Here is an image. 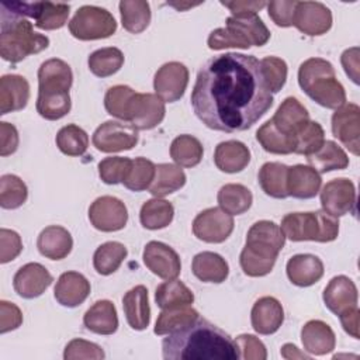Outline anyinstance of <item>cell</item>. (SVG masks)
I'll return each mask as SVG.
<instances>
[{"label": "cell", "mask_w": 360, "mask_h": 360, "mask_svg": "<svg viewBox=\"0 0 360 360\" xmlns=\"http://www.w3.org/2000/svg\"><path fill=\"white\" fill-rule=\"evenodd\" d=\"M190 100L205 127L228 134L249 129L273 105L260 60L236 52L214 56L202 65Z\"/></svg>", "instance_id": "6da1fadb"}, {"label": "cell", "mask_w": 360, "mask_h": 360, "mask_svg": "<svg viewBox=\"0 0 360 360\" xmlns=\"http://www.w3.org/2000/svg\"><path fill=\"white\" fill-rule=\"evenodd\" d=\"M166 360H236V342L212 322L198 318L194 323L167 335L162 342Z\"/></svg>", "instance_id": "7a4b0ae2"}, {"label": "cell", "mask_w": 360, "mask_h": 360, "mask_svg": "<svg viewBox=\"0 0 360 360\" xmlns=\"http://www.w3.org/2000/svg\"><path fill=\"white\" fill-rule=\"evenodd\" d=\"M48 45L49 38L35 32L28 18L1 7L0 56L4 60L18 63L28 55L46 49Z\"/></svg>", "instance_id": "3957f363"}, {"label": "cell", "mask_w": 360, "mask_h": 360, "mask_svg": "<svg viewBox=\"0 0 360 360\" xmlns=\"http://www.w3.org/2000/svg\"><path fill=\"white\" fill-rule=\"evenodd\" d=\"M298 84L316 104L336 110L346 103V91L336 79L335 68L322 58H309L300 65Z\"/></svg>", "instance_id": "277c9868"}, {"label": "cell", "mask_w": 360, "mask_h": 360, "mask_svg": "<svg viewBox=\"0 0 360 360\" xmlns=\"http://www.w3.org/2000/svg\"><path fill=\"white\" fill-rule=\"evenodd\" d=\"M281 231L292 242H332L339 235L338 218L325 211L291 212L281 219Z\"/></svg>", "instance_id": "5b68a950"}, {"label": "cell", "mask_w": 360, "mask_h": 360, "mask_svg": "<svg viewBox=\"0 0 360 360\" xmlns=\"http://www.w3.org/2000/svg\"><path fill=\"white\" fill-rule=\"evenodd\" d=\"M69 31L80 41L103 39L117 31V21L105 8L82 6L69 21Z\"/></svg>", "instance_id": "8992f818"}, {"label": "cell", "mask_w": 360, "mask_h": 360, "mask_svg": "<svg viewBox=\"0 0 360 360\" xmlns=\"http://www.w3.org/2000/svg\"><path fill=\"white\" fill-rule=\"evenodd\" d=\"M0 6L25 18H34V25L45 31L62 28L70 13L69 4L52 1H3Z\"/></svg>", "instance_id": "52a82bcc"}, {"label": "cell", "mask_w": 360, "mask_h": 360, "mask_svg": "<svg viewBox=\"0 0 360 360\" xmlns=\"http://www.w3.org/2000/svg\"><path fill=\"white\" fill-rule=\"evenodd\" d=\"M138 129L132 125L118 121H105L97 127L91 142L97 150L114 153L132 149L138 143Z\"/></svg>", "instance_id": "ba28073f"}, {"label": "cell", "mask_w": 360, "mask_h": 360, "mask_svg": "<svg viewBox=\"0 0 360 360\" xmlns=\"http://www.w3.org/2000/svg\"><path fill=\"white\" fill-rule=\"evenodd\" d=\"M235 222L231 214L219 207H211L201 211L193 221V233L197 239L207 243H222L226 240Z\"/></svg>", "instance_id": "9c48e42d"}, {"label": "cell", "mask_w": 360, "mask_h": 360, "mask_svg": "<svg viewBox=\"0 0 360 360\" xmlns=\"http://www.w3.org/2000/svg\"><path fill=\"white\" fill-rule=\"evenodd\" d=\"M165 101L153 93H135L127 112V121L135 129L156 128L165 118Z\"/></svg>", "instance_id": "30bf717a"}, {"label": "cell", "mask_w": 360, "mask_h": 360, "mask_svg": "<svg viewBox=\"0 0 360 360\" xmlns=\"http://www.w3.org/2000/svg\"><path fill=\"white\" fill-rule=\"evenodd\" d=\"M90 224L101 232L121 231L128 221L125 204L112 195H101L89 207Z\"/></svg>", "instance_id": "8fae6325"}, {"label": "cell", "mask_w": 360, "mask_h": 360, "mask_svg": "<svg viewBox=\"0 0 360 360\" xmlns=\"http://www.w3.org/2000/svg\"><path fill=\"white\" fill-rule=\"evenodd\" d=\"M321 205L322 211L335 218L353 212L356 207V187L353 181L346 177L328 181L321 190Z\"/></svg>", "instance_id": "7c38bea8"}, {"label": "cell", "mask_w": 360, "mask_h": 360, "mask_svg": "<svg viewBox=\"0 0 360 360\" xmlns=\"http://www.w3.org/2000/svg\"><path fill=\"white\" fill-rule=\"evenodd\" d=\"M188 84V69L180 62H167L162 65L153 77L155 94L165 103L180 100Z\"/></svg>", "instance_id": "4fadbf2b"}, {"label": "cell", "mask_w": 360, "mask_h": 360, "mask_svg": "<svg viewBox=\"0 0 360 360\" xmlns=\"http://www.w3.org/2000/svg\"><path fill=\"white\" fill-rule=\"evenodd\" d=\"M332 134L353 155L360 153V107L345 103L332 115Z\"/></svg>", "instance_id": "5bb4252c"}, {"label": "cell", "mask_w": 360, "mask_h": 360, "mask_svg": "<svg viewBox=\"0 0 360 360\" xmlns=\"http://www.w3.org/2000/svg\"><path fill=\"white\" fill-rule=\"evenodd\" d=\"M280 249L256 239H246L240 252L239 263L245 274L250 277H263L269 274L277 260Z\"/></svg>", "instance_id": "9a60e30c"}, {"label": "cell", "mask_w": 360, "mask_h": 360, "mask_svg": "<svg viewBox=\"0 0 360 360\" xmlns=\"http://www.w3.org/2000/svg\"><path fill=\"white\" fill-rule=\"evenodd\" d=\"M292 25L308 37L323 35L332 27V13L319 1H297Z\"/></svg>", "instance_id": "2e32d148"}, {"label": "cell", "mask_w": 360, "mask_h": 360, "mask_svg": "<svg viewBox=\"0 0 360 360\" xmlns=\"http://www.w3.org/2000/svg\"><path fill=\"white\" fill-rule=\"evenodd\" d=\"M142 259L145 266L163 280L177 278L181 271V263L177 252L159 240H150L145 245Z\"/></svg>", "instance_id": "e0dca14e"}, {"label": "cell", "mask_w": 360, "mask_h": 360, "mask_svg": "<svg viewBox=\"0 0 360 360\" xmlns=\"http://www.w3.org/2000/svg\"><path fill=\"white\" fill-rule=\"evenodd\" d=\"M52 281V274L42 264L27 263L14 274L13 287L20 297L31 300L42 295Z\"/></svg>", "instance_id": "ac0fdd59"}, {"label": "cell", "mask_w": 360, "mask_h": 360, "mask_svg": "<svg viewBox=\"0 0 360 360\" xmlns=\"http://www.w3.org/2000/svg\"><path fill=\"white\" fill-rule=\"evenodd\" d=\"M284 321V309L280 301L274 297L259 298L252 308L250 322L255 332L259 335H271L277 332Z\"/></svg>", "instance_id": "d6986e66"}, {"label": "cell", "mask_w": 360, "mask_h": 360, "mask_svg": "<svg viewBox=\"0 0 360 360\" xmlns=\"http://www.w3.org/2000/svg\"><path fill=\"white\" fill-rule=\"evenodd\" d=\"M90 294L89 280L77 271H65L59 276L53 288L55 300L68 308H75L86 301Z\"/></svg>", "instance_id": "ffe728a7"}, {"label": "cell", "mask_w": 360, "mask_h": 360, "mask_svg": "<svg viewBox=\"0 0 360 360\" xmlns=\"http://www.w3.org/2000/svg\"><path fill=\"white\" fill-rule=\"evenodd\" d=\"M323 302L335 315L357 305V287L347 276H335L323 290Z\"/></svg>", "instance_id": "44dd1931"}, {"label": "cell", "mask_w": 360, "mask_h": 360, "mask_svg": "<svg viewBox=\"0 0 360 360\" xmlns=\"http://www.w3.org/2000/svg\"><path fill=\"white\" fill-rule=\"evenodd\" d=\"M73 83L70 66L62 59H48L38 69V91L66 93Z\"/></svg>", "instance_id": "7402d4cb"}, {"label": "cell", "mask_w": 360, "mask_h": 360, "mask_svg": "<svg viewBox=\"0 0 360 360\" xmlns=\"http://www.w3.org/2000/svg\"><path fill=\"white\" fill-rule=\"evenodd\" d=\"M322 186L321 174L311 166L294 165L288 167L287 173V193L288 197L309 200L314 198Z\"/></svg>", "instance_id": "603a6c76"}, {"label": "cell", "mask_w": 360, "mask_h": 360, "mask_svg": "<svg viewBox=\"0 0 360 360\" xmlns=\"http://www.w3.org/2000/svg\"><path fill=\"white\" fill-rule=\"evenodd\" d=\"M288 280L297 287H309L319 281L323 276L322 260L311 253H300L292 256L285 266Z\"/></svg>", "instance_id": "cb8c5ba5"}, {"label": "cell", "mask_w": 360, "mask_h": 360, "mask_svg": "<svg viewBox=\"0 0 360 360\" xmlns=\"http://www.w3.org/2000/svg\"><path fill=\"white\" fill-rule=\"evenodd\" d=\"M30 100V83L20 75H4L0 79V114L25 108Z\"/></svg>", "instance_id": "d4e9b609"}, {"label": "cell", "mask_w": 360, "mask_h": 360, "mask_svg": "<svg viewBox=\"0 0 360 360\" xmlns=\"http://www.w3.org/2000/svg\"><path fill=\"white\" fill-rule=\"evenodd\" d=\"M301 342L304 350L309 354L323 356L336 346V338L332 328L319 319L308 321L301 329Z\"/></svg>", "instance_id": "484cf974"}, {"label": "cell", "mask_w": 360, "mask_h": 360, "mask_svg": "<svg viewBox=\"0 0 360 360\" xmlns=\"http://www.w3.org/2000/svg\"><path fill=\"white\" fill-rule=\"evenodd\" d=\"M122 309L128 325L135 330H143L150 322V307L145 285H135L122 297Z\"/></svg>", "instance_id": "4316f807"}, {"label": "cell", "mask_w": 360, "mask_h": 360, "mask_svg": "<svg viewBox=\"0 0 360 360\" xmlns=\"http://www.w3.org/2000/svg\"><path fill=\"white\" fill-rule=\"evenodd\" d=\"M37 248L46 259L62 260L70 253L73 239L66 228L60 225H51L42 229L38 235Z\"/></svg>", "instance_id": "83f0119b"}, {"label": "cell", "mask_w": 360, "mask_h": 360, "mask_svg": "<svg viewBox=\"0 0 360 360\" xmlns=\"http://www.w3.org/2000/svg\"><path fill=\"white\" fill-rule=\"evenodd\" d=\"M270 120L280 132L295 138L297 132L309 121V112L295 97H287Z\"/></svg>", "instance_id": "f1b7e54d"}, {"label": "cell", "mask_w": 360, "mask_h": 360, "mask_svg": "<svg viewBox=\"0 0 360 360\" xmlns=\"http://www.w3.org/2000/svg\"><path fill=\"white\" fill-rule=\"evenodd\" d=\"M215 166L225 173H239L250 162V150L240 141H225L217 145L214 152Z\"/></svg>", "instance_id": "f546056e"}, {"label": "cell", "mask_w": 360, "mask_h": 360, "mask_svg": "<svg viewBox=\"0 0 360 360\" xmlns=\"http://www.w3.org/2000/svg\"><path fill=\"white\" fill-rule=\"evenodd\" d=\"M84 326L97 335H112L118 329L115 305L108 300L96 301L83 316Z\"/></svg>", "instance_id": "4dcf8cb0"}, {"label": "cell", "mask_w": 360, "mask_h": 360, "mask_svg": "<svg viewBox=\"0 0 360 360\" xmlns=\"http://www.w3.org/2000/svg\"><path fill=\"white\" fill-rule=\"evenodd\" d=\"M193 274L202 283L219 284L226 280L229 274V266L226 260L214 252L197 253L191 263Z\"/></svg>", "instance_id": "1f68e13d"}, {"label": "cell", "mask_w": 360, "mask_h": 360, "mask_svg": "<svg viewBox=\"0 0 360 360\" xmlns=\"http://www.w3.org/2000/svg\"><path fill=\"white\" fill-rule=\"evenodd\" d=\"M207 44H208V48L212 51H221V49H226V48L248 49V48L253 46L248 34L235 21V18L232 15L226 18L225 27L211 31V34L208 35Z\"/></svg>", "instance_id": "d6a6232c"}, {"label": "cell", "mask_w": 360, "mask_h": 360, "mask_svg": "<svg viewBox=\"0 0 360 360\" xmlns=\"http://www.w3.org/2000/svg\"><path fill=\"white\" fill-rule=\"evenodd\" d=\"M186 173L183 169H180V166L172 163H160L156 165L155 177L148 190L153 197L160 198L180 190L186 184Z\"/></svg>", "instance_id": "836d02e7"}, {"label": "cell", "mask_w": 360, "mask_h": 360, "mask_svg": "<svg viewBox=\"0 0 360 360\" xmlns=\"http://www.w3.org/2000/svg\"><path fill=\"white\" fill-rule=\"evenodd\" d=\"M307 160L319 174L332 170H343L349 166L347 153L333 141H325L316 152L307 156Z\"/></svg>", "instance_id": "e575fe53"}, {"label": "cell", "mask_w": 360, "mask_h": 360, "mask_svg": "<svg viewBox=\"0 0 360 360\" xmlns=\"http://www.w3.org/2000/svg\"><path fill=\"white\" fill-rule=\"evenodd\" d=\"M155 301L160 309H174L191 305L194 302V294L183 281L173 278L158 285Z\"/></svg>", "instance_id": "d590c367"}, {"label": "cell", "mask_w": 360, "mask_h": 360, "mask_svg": "<svg viewBox=\"0 0 360 360\" xmlns=\"http://www.w3.org/2000/svg\"><path fill=\"white\" fill-rule=\"evenodd\" d=\"M288 166L280 162H267L259 170V184L262 190L273 198H287Z\"/></svg>", "instance_id": "8d00e7d4"}, {"label": "cell", "mask_w": 360, "mask_h": 360, "mask_svg": "<svg viewBox=\"0 0 360 360\" xmlns=\"http://www.w3.org/2000/svg\"><path fill=\"white\" fill-rule=\"evenodd\" d=\"M217 201L219 208H222L225 212L231 215H240L250 208L253 195L243 184L229 183L219 188Z\"/></svg>", "instance_id": "74e56055"}, {"label": "cell", "mask_w": 360, "mask_h": 360, "mask_svg": "<svg viewBox=\"0 0 360 360\" xmlns=\"http://www.w3.org/2000/svg\"><path fill=\"white\" fill-rule=\"evenodd\" d=\"M198 318H200V314L190 305L174 308V309H162V312L156 319L153 332L158 336L170 335L194 323Z\"/></svg>", "instance_id": "f35d334b"}, {"label": "cell", "mask_w": 360, "mask_h": 360, "mask_svg": "<svg viewBox=\"0 0 360 360\" xmlns=\"http://www.w3.org/2000/svg\"><path fill=\"white\" fill-rule=\"evenodd\" d=\"M174 215V208L172 202L163 198H150L145 201L139 211V221L143 228L156 231L166 228Z\"/></svg>", "instance_id": "ab89813d"}, {"label": "cell", "mask_w": 360, "mask_h": 360, "mask_svg": "<svg viewBox=\"0 0 360 360\" xmlns=\"http://www.w3.org/2000/svg\"><path fill=\"white\" fill-rule=\"evenodd\" d=\"M122 27L131 34L145 31L150 22V6L145 0H122L118 4Z\"/></svg>", "instance_id": "60d3db41"}, {"label": "cell", "mask_w": 360, "mask_h": 360, "mask_svg": "<svg viewBox=\"0 0 360 360\" xmlns=\"http://www.w3.org/2000/svg\"><path fill=\"white\" fill-rule=\"evenodd\" d=\"M204 155L201 142L193 135H179L170 145V158L180 167L197 166Z\"/></svg>", "instance_id": "b9f144b4"}, {"label": "cell", "mask_w": 360, "mask_h": 360, "mask_svg": "<svg viewBox=\"0 0 360 360\" xmlns=\"http://www.w3.org/2000/svg\"><path fill=\"white\" fill-rule=\"evenodd\" d=\"M128 250L121 242L110 240L100 245L93 255V266L101 276H110L118 270Z\"/></svg>", "instance_id": "7bdbcfd3"}, {"label": "cell", "mask_w": 360, "mask_h": 360, "mask_svg": "<svg viewBox=\"0 0 360 360\" xmlns=\"http://www.w3.org/2000/svg\"><path fill=\"white\" fill-rule=\"evenodd\" d=\"M256 139L262 145V148L274 155H288L294 153L295 149V138L288 136L280 132L271 120L266 121L256 132Z\"/></svg>", "instance_id": "ee69618b"}, {"label": "cell", "mask_w": 360, "mask_h": 360, "mask_svg": "<svg viewBox=\"0 0 360 360\" xmlns=\"http://www.w3.org/2000/svg\"><path fill=\"white\" fill-rule=\"evenodd\" d=\"M90 72L97 77H108L124 65V53L115 46H107L90 53L87 60Z\"/></svg>", "instance_id": "f6af8a7d"}, {"label": "cell", "mask_w": 360, "mask_h": 360, "mask_svg": "<svg viewBox=\"0 0 360 360\" xmlns=\"http://www.w3.org/2000/svg\"><path fill=\"white\" fill-rule=\"evenodd\" d=\"M72 108L70 94L56 91H38L37 111L38 114L49 121L63 118Z\"/></svg>", "instance_id": "bcb514c9"}, {"label": "cell", "mask_w": 360, "mask_h": 360, "mask_svg": "<svg viewBox=\"0 0 360 360\" xmlns=\"http://www.w3.org/2000/svg\"><path fill=\"white\" fill-rule=\"evenodd\" d=\"M55 142L63 155L82 156L87 150L89 135L83 128L75 124H68L58 131Z\"/></svg>", "instance_id": "7dc6e473"}, {"label": "cell", "mask_w": 360, "mask_h": 360, "mask_svg": "<svg viewBox=\"0 0 360 360\" xmlns=\"http://www.w3.org/2000/svg\"><path fill=\"white\" fill-rule=\"evenodd\" d=\"M28 197L25 183L15 174H4L0 179V205L4 210L21 207Z\"/></svg>", "instance_id": "c3c4849f"}, {"label": "cell", "mask_w": 360, "mask_h": 360, "mask_svg": "<svg viewBox=\"0 0 360 360\" xmlns=\"http://www.w3.org/2000/svg\"><path fill=\"white\" fill-rule=\"evenodd\" d=\"M155 169L156 165L146 159V158H135L132 159L131 169L128 172V176L122 181V184L132 191H143L149 188L152 184V180L155 177Z\"/></svg>", "instance_id": "681fc988"}, {"label": "cell", "mask_w": 360, "mask_h": 360, "mask_svg": "<svg viewBox=\"0 0 360 360\" xmlns=\"http://www.w3.org/2000/svg\"><path fill=\"white\" fill-rule=\"evenodd\" d=\"M136 91L134 89L125 84H117L110 87L104 96L105 111L121 121H127L128 107Z\"/></svg>", "instance_id": "f907efd6"}, {"label": "cell", "mask_w": 360, "mask_h": 360, "mask_svg": "<svg viewBox=\"0 0 360 360\" xmlns=\"http://www.w3.org/2000/svg\"><path fill=\"white\" fill-rule=\"evenodd\" d=\"M325 142V132L319 122L308 121L295 135L294 153L309 156L316 152Z\"/></svg>", "instance_id": "816d5d0a"}, {"label": "cell", "mask_w": 360, "mask_h": 360, "mask_svg": "<svg viewBox=\"0 0 360 360\" xmlns=\"http://www.w3.org/2000/svg\"><path fill=\"white\" fill-rule=\"evenodd\" d=\"M260 70L264 84L270 93H278L284 87L288 73L284 59L277 56H266L260 60Z\"/></svg>", "instance_id": "f5cc1de1"}, {"label": "cell", "mask_w": 360, "mask_h": 360, "mask_svg": "<svg viewBox=\"0 0 360 360\" xmlns=\"http://www.w3.org/2000/svg\"><path fill=\"white\" fill-rule=\"evenodd\" d=\"M132 159L122 156H110L98 162V176L105 184H118L125 180L131 169Z\"/></svg>", "instance_id": "db71d44e"}, {"label": "cell", "mask_w": 360, "mask_h": 360, "mask_svg": "<svg viewBox=\"0 0 360 360\" xmlns=\"http://www.w3.org/2000/svg\"><path fill=\"white\" fill-rule=\"evenodd\" d=\"M246 238L270 243L278 249H283L284 243H285V236H284L281 228L277 224H274L273 221H266V219L255 222L250 226V229L248 231Z\"/></svg>", "instance_id": "11a10c76"}, {"label": "cell", "mask_w": 360, "mask_h": 360, "mask_svg": "<svg viewBox=\"0 0 360 360\" xmlns=\"http://www.w3.org/2000/svg\"><path fill=\"white\" fill-rule=\"evenodd\" d=\"M105 357L104 350L89 340L84 339H73L70 340L63 352L65 360H76V359H94L101 360Z\"/></svg>", "instance_id": "9f6ffc18"}, {"label": "cell", "mask_w": 360, "mask_h": 360, "mask_svg": "<svg viewBox=\"0 0 360 360\" xmlns=\"http://www.w3.org/2000/svg\"><path fill=\"white\" fill-rule=\"evenodd\" d=\"M235 342H236V346L239 350V359H245V360H266L267 359L266 346L255 335H249V333L239 335L235 339Z\"/></svg>", "instance_id": "6f0895ef"}, {"label": "cell", "mask_w": 360, "mask_h": 360, "mask_svg": "<svg viewBox=\"0 0 360 360\" xmlns=\"http://www.w3.org/2000/svg\"><path fill=\"white\" fill-rule=\"evenodd\" d=\"M297 0H273L267 3L269 17L277 27H291Z\"/></svg>", "instance_id": "680465c9"}, {"label": "cell", "mask_w": 360, "mask_h": 360, "mask_svg": "<svg viewBox=\"0 0 360 360\" xmlns=\"http://www.w3.org/2000/svg\"><path fill=\"white\" fill-rule=\"evenodd\" d=\"M22 250V242L15 231L1 228L0 229V263H8L14 260Z\"/></svg>", "instance_id": "91938a15"}, {"label": "cell", "mask_w": 360, "mask_h": 360, "mask_svg": "<svg viewBox=\"0 0 360 360\" xmlns=\"http://www.w3.org/2000/svg\"><path fill=\"white\" fill-rule=\"evenodd\" d=\"M22 323L21 309L8 301H0V333H7L17 329Z\"/></svg>", "instance_id": "94428289"}, {"label": "cell", "mask_w": 360, "mask_h": 360, "mask_svg": "<svg viewBox=\"0 0 360 360\" xmlns=\"http://www.w3.org/2000/svg\"><path fill=\"white\" fill-rule=\"evenodd\" d=\"M18 131L10 122H0V155L8 156L18 148Z\"/></svg>", "instance_id": "6125c7cd"}, {"label": "cell", "mask_w": 360, "mask_h": 360, "mask_svg": "<svg viewBox=\"0 0 360 360\" xmlns=\"http://www.w3.org/2000/svg\"><path fill=\"white\" fill-rule=\"evenodd\" d=\"M345 73L354 84H359V48L353 46L346 49L340 56Z\"/></svg>", "instance_id": "be15d7a7"}, {"label": "cell", "mask_w": 360, "mask_h": 360, "mask_svg": "<svg viewBox=\"0 0 360 360\" xmlns=\"http://www.w3.org/2000/svg\"><path fill=\"white\" fill-rule=\"evenodd\" d=\"M221 4L231 10L232 15H246L257 14L263 7L267 6L266 1H221Z\"/></svg>", "instance_id": "e7e4bbea"}, {"label": "cell", "mask_w": 360, "mask_h": 360, "mask_svg": "<svg viewBox=\"0 0 360 360\" xmlns=\"http://www.w3.org/2000/svg\"><path fill=\"white\" fill-rule=\"evenodd\" d=\"M340 319V323L345 329V332L347 335H350L354 339L360 338V332H359V316H360V311L359 307H352L346 311H343L342 314L338 315Z\"/></svg>", "instance_id": "03108f58"}, {"label": "cell", "mask_w": 360, "mask_h": 360, "mask_svg": "<svg viewBox=\"0 0 360 360\" xmlns=\"http://www.w3.org/2000/svg\"><path fill=\"white\" fill-rule=\"evenodd\" d=\"M281 356L284 357V359H288V360H294V359H311V356L309 354H307L305 352H301L295 345H292V343H285V345H283V347H281Z\"/></svg>", "instance_id": "003e7915"}]
</instances>
